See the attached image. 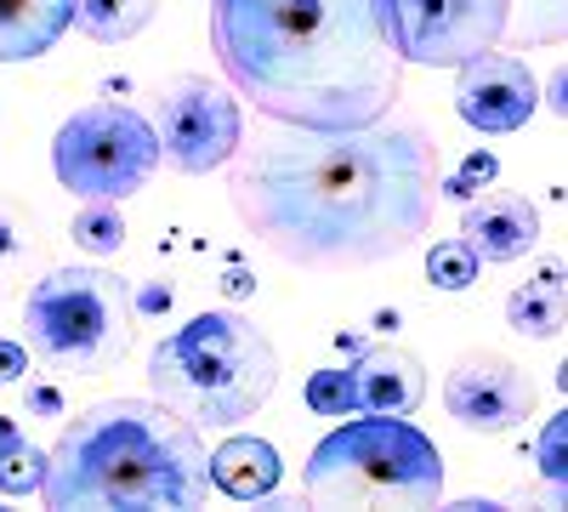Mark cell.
Masks as SVG:
<instances>
[{
    "mask_svg": "<svg viewBox=\"0 0 568 512\" xmlns=\"http://www.w3.org/2000/svg\"><path fill=\"white\" fill-rule=\"evenodd\" d=\"M227 194L251 234L296 268H375L409 251L438 205V143L420 120L347 131L284 126L233 149Z\"/></svg>",
    "mask_w": 568,
    "mask_h": 512,
    "instance_id": "obj_1",
    "label": "cell"
},
{
    "mask_svg": "<svg viewBox=\"0 0 568 512\" xmlns=\"http://www.w3.org/2000/svg\"><path fill=\"white\" fill-rule=\"evenodd\" d=\"M211 46L227 86L278 126L347 131L398 103L387 0H211Z\"/></svg>",
    "mask_w": 568,
    "mask_h": 512,
    "instance_id": "obj_2",
    "label": "cell"
},
{
    "mask_svg": "<svg viewBox=\"0 0 568 512\" xmlns=\"http://www.w3.org/2000/svg\"><path fill=\"white\" fill-rule=\"evenodd\" d=\"M40 495L58 512H187L211 495V450L160 399H103L52 444Z\"/></svg>",
    "mask_w": 568,
    "mask_h": 512,
    "instance_id": "obj_3",
    "label": "cell"
},
{
    "mask_svg": "<svg viewBox=\"0 0 568 512\" xmlns=\"http://www.w3.org/2000/svg\"><path fill=\"white\" fill-rule=\"evenodd\" d=\"M278 388V348L245 313H200L149 353V393L194 428H240Z\"/></svg>",
    "mask_w": 568,
    "mask_h": 512,
    "instance_id": "obj_4",
    "label": "cell"
},
{
    "mask_svg": "<svg viewBox=\"0 0 568 512\" xmlns=\"http://www.w3.org/2000/svg\"><path fill=\"white\" fill-rule=\"evenodd\" d=\"M302 495L313 506H438L444 455L404 415L358 410V422L313 444Z\"/></svg>",
    "mask_w": 568,
    "mask_h": 512,
    "instance_id": "obj_5",
    "label": "cell"
},
{
    "mask_svg": "<svg viewBox=\"0 0 568 512\" xmlns=\"http://www.w3.org/2000/svg\"><path fill=\"white\" fill-rule=\"evenodd\" d=\"M131 285L109 268H52L23 297V348L58 377H109L131 348Z\"/></svg>",
    "mask_w": 568,
    "mask_h": 512,
    "instance_id": "obj_6",
    "label": "cell"
},
{
    "mask_svg": "<svg viewBox=\"0 0 568 512\" xmlns=\"http://www.w3.org/2000/svg\"><path fill=\"white\" fill-rule=\"evenodd\" d=\"M52 165L74 200H131L160 171V137L125 103H91L63 120Z\"/></svg>",
    "mask_w": 568,
    "mask_h": 512,
    "instance_id": "obj_7",
    "label": "cell"
},
{
    "mask_svg": "<svg viewBox=\"0 0 568 512\" xmlns=\"http://www.w3.org/2000/svg\"><path fill=\"white\" fill-rule=\"evenodd\" d=\"M149 126L160 137V160L187 177H205L240 149V103L205 74H176L149 98Z\"/></svg>",
    "mask_w": 568,
    "mask_h": 512,
    "instance_id": "obj_8",
    "label": "cell"
},
{
    "mask_svg": "<svg viewBox=\"0 0 568 512\" xmlns=\"http://www.w3.org/2000/svg\"><path fill=\"white\" fill-rule=\"evenodd\" d=\"M387 23L404 63L460 69L466 58L500 46L511 29V0H387Z\"/></svg>",
    "mask_w": 568,
    "mask_h": 512,
    "instance_id": "obj_9",
    "label": "cell"
},
{
    "mask_svg": "<svg viewBox=\"0 0 568 512\" xmlns=\"http://www.w3.org/2000/svg\"><path fill=\"white\" fill-rule=\"evenodd\" d=\"M444 404L466 433H511L535 415V377L500 353H460L444 382Z\"/></svg>",
    "mask_w": 568,
    "mask_h": 512,
    "instance_id": "obj_10",
    "label": "cell"
},
{
    "mask_svg": "<svg viewBox=\"0 0 568 512\" xmlns=\"http://www.w3.org/2000/svg\"><path fill=\"white\" fill-rule=\"evenodd\" d=\"M455 109H460V120H466L471 131H517V126H529L535 109H540L535 69L489 46V52H478V58L460 63Z\"/></svg>",
    "mask_w": 568,
    "mask_h": 512,
    "instance_id": "obj_11",
    "label": "cell"
},
{
    "mask_svg": "<svg viewBox=\"0 0 568 512\" xmlns=\"http://www.w3.org/2000/svg\"><path fill=\"white\" fill-rule=\"evenodd\" d=\"M353 377V410L364 415H415L426 399V370L415 353L393 348V342H369L353 353L347 364Z\"/></svg>",
    "mask_w": 568,
    "mask_h": 512,
    "instance_id": "obj_12",
    "label": "cell"
},
{
    "mask_svg": "<svg viewBox=\"0 0 568 512\" xmlns=\"http://www.w3.org/2000/svg\"><path fill=\"white\" fill-rule=\"evenodd\" d=\"M460 240L478 262H517L540 245V211L524 194H471L460 217Z\"/></svg>",
    "mask_w": 568,
    "mask_h": 512,
    "instance_id": "obj_13",
    "label": "cell"
},
{
    "mask_svg": "<svg viewBox=\"0 0 568 512\" xmlns=\"http://www.w3.org/2000/svg\"><path fill=\"white\" fill-rule=\"evenodd\" d=\"M74 23V0H0V63L45 58Z\"/></svg>",
    "mask_w": 568,
    "mask_h": 512,
    "instance_id": "obj_14",
    "label": "cell"
},
{
    "mask_svg": "<svg viewBox=\"0 0 568 512\" xmlns=\"http://www.w3.org/2000/svg\"><path fill=\"white\" fill-rule=\"evenodd\" d=\"M278 479H284V468L267 439H227L211 455V490H222L233 501H262L278 490Z\"/></svg>",
    "mask_w": 568,
    "mask_h": 512,
    "instance_id": "obj_15",
    "label": "cell"
},
{
    "mask_svg": "<svg viewBox=\"0 0 568 512\" xmlns=\"http://www.w3.org/2000/svg\"><path fill=\"white\" fill-rule=\"evenodd\" d=\"M40 262H45V245H40L34 211H23L18 200H0V302L18 297Z\"/></svg>",
    "mask_w": 568,
    "mask_h": 512,
    "instance_id": "obj_16",
    "label": "cell"
},
{
    "mask_svg": "<svg viewBox=\"0 0 568 512\" xmlns=\"http://www.w3.org/2000/svg\"><path fill=\"white\" fill-rule=\"evenodd\" d=\"M562 313H568V297H562V268L551 262L540 279H529V285H517L511 302H506V319H511V331L517 337H557L562 331Z\"/></svg>",
    "mask_w": 568,
    "mask_h": 512,
    "instance_id": "obj_17",
    "label": "cell"
},
{
    "mask_svg": "<svg viewBox=\"0 0 568 512\" xmlns=\"http://www.w3.org/2000/svg\"><path fill=\"white\" fill-rule=\"evenodd\" d=\"M154 7L160 0H74V23L91 40L120 46V40H131V34H142L154 23Z\"/></svg>",
    "mask_w": 568,
    "mask_h": 512,
    "instance_id": "obj_18",
    "label": "cell"
},
{
    "mask_svg": "<svg viewBox=\"0 0 568 512\" xmlns=\"http://www.w3.org/2000/svg\"><path fill=\"white\" fill-rule=\"evenodd\" d=\"M45 484V450L0 422V495H34Z\"/></svg>",
    "mask_w": 568,
    "mask_h": 512,
    "instance_id": "obj_19",
    "label": "cell"
},
{
    "mask_svg": "<svg viewBox=\"0 0 568 512\" xmlns=\"http://www.w3.org/2000/svg\"><path fill=\"white\" fill-rule=\"evenodd\" d=\"M69 240L91 257H114L125 245V217H120V200H80L74 222H69Z\"/></svg>",
    "mask_w": 568,
    "mask_h": 512,
    "instance_id": "obj_20",
    "label": "cell"
},
{
    "mask_svg": "<svg viewBox=\"0 0 568 512\" xmlns=\"http://www.w3.org/2000/svg\"><path fill=\"white\" fill-rule=\"evenodd\" d=\"M478 257H471V245L466 240H444V245H433L426 251V279H433L438 291H466L471 279H478Z\"/></svg>",
    "mask_w": 568,
    "mask_h": 512,
    "instance_id": "obj_21",
    "label": "cell"
},
{
    "mask_svg": "<svg viewBox=\"0 0 568 512\" xmlns=\"http://www.w3.org/2000/svg\"><path fill=\"white\" fill-rule=\"evenodd\" d=\"M307 404L318 415H358L353 410V377L347 370H318V377L307 382Z\"/></svg>",
    "mask_w": 568,
    "mask_h": 512,
    "instance_id": "obj_22",
    "label": "cell"
},
{
    "mask_svg": "<svg viewBox=\"0 0 568 512\" xmlns=\"http://www.w3.org/2000/svg\"><path fill=\"white\" fill-rule=\"evenodd\" d=\"M562 439H568V422H562V415H551V422H546V433H540V473L551 479V490H557V495H562V479H568Z\"/></svg>",
    "mask_w": 568,
    "mask_h": 512,
    "instance_id": "obj_23",
    "label": "cell"
},
{
    "mask_svg": "<svg viewBox=\"0 0 568 512\" xmlns=\"http://www.w3.org/2000/svg\"><path fill=\"white\" fill-rule=\"evenodd\" d=\"M23 410L29 415H63V393L52 382H29L23 388Z\"/></svg>",
    "mask_w": 568,
    "mask_h": 512,
    "instance_id": "obj_24",
    "label": "cell"
},
{
    "mask_svg": "<svg viewBox=\"0 0 568 512\" xmlns=\"http://www.w3.org/2000/svg\"><path fill=\"white\" fill-rule=\"evenodd\" d=\"M171 297H176V291L165 285V279H154V285H142V291L131 297V308H136V313H165V308H171Z\"/></svg>",
    "mask_w": 568,
    "mask_h": 512,
    "instance_id": "obj_25",
    "label": "cell"
},
{
    "mask_svg": "<svg viewBox=\"0 0 568 512\" xmlns=\"http://www.w3.org/2000/svg\"><path fill=\"white\" fill-rule=\"evenodd\" d=\"M29 370V348L23 342H0V382H23Z\"/></svg>",
    "mask_w": 568,
    "mask_h": 512,
    "instance_id": "obj_26",
    "label": "cell"
},
{
    "mask_svg": "<svg viewBox=\"0 0 568 512\" xmlns=\"http://www.w3.org/2000/svg\"><path fill=\"white\" fill-rule=\"evenodd\" d=\"M222 291H227V297H251V291H256V279H251V268H240V262H233V268L222 273Z\"/></svg>",
    "mask_w": 568,
    "mask_h": 512,
    "instance_id": "obj_27",
    "label": "cell"
}]
</instances>
